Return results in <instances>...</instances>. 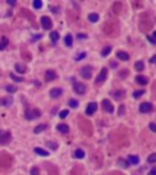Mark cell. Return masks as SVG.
<instances>
[{"instance_id":"obj_1","label":"cell","mask_w":156,"mask_h":175,"mask_svg":"<svg viewBox=\"0 0 156 175\" xmlns=\"http://www.w3.org/2000/svg\"><path fill=\"white\" fill-rule=\"evenodd\" d=\"M102 31L105 33L106 35L108 37H116L120 32V29H118V23L116 21H112V19H108L106 21L104 24H102Z\"/></svg>"},{"instance_id":"obj_2","label":"cell","mask_w":156,"mask_h":175,"mask_svg":"<svg viewBox=\"0 0 156 175\" xmlns=\"http://www.w3.org/2000/svg\"><path fill=\"white\" fill-rule=\"evenodd\" d=\"M153 28V21L148 13H141L139 17V29L140 32L146 33Z\"/></svg>"},{"instance_id":"obj_3","label":"cell","mask_w":156,"mask_h":175,"mask_svg":"<svg viewBox=\"0 0 156 175\" xmlns=\"http://www.w3.org/2000/svg\"><path fill=\"white\" fill-rule=\"evenodd\" d=\"M78 124H79L81 130L86 134V135L89 136V135H92V134H93V125H92V123H90L88 119L81 117L79 119H78Z\"/></svg>"},{"instance_id":"obj_4","label":"cell","mask_w":156,"mask_h":175,"mask_svg":"<svg viewBox=\"0 0 156 175\" xmlns=\"http://www.w3.org/2000/svg\"><path fill=\"white\" fill-rule=\"evenodd\" d=\"M12 164V158L7 153H0V167L4 169H7Z\"/></svg>"},{"instance_id":"obj_5","label":"cell","mask_w":156,"mask_h":175,"mask_svg":"<svg viewBox=\"0 0 156 175\" xmlns=\"http://www.w3.org/2000/svg\"><path fill=\"white\" fill-rule=\"evenodd\" d=\"M41 114V112L39 111L38 108H27L25 112V117L28 119V121H32V119H35V118H39Z\"/></svg>"},{"instance_id":"obj_6","label":"cell","mask_w":156,"mask_h":175,"mask_svg":"<svg viewBox=\"0 0 156 175\" xmlns=\"http://www.w3.org/2000/svg\"><path fill=\"white\" fill-rule=\"evenodd\" d=\"M10 141H11V134L9 131L0 130V143L5 145V143H9Z\"/></svg>"},{"instance_id":"obj_7","label":"cell","mask_w":156,"mask_h":175,"mask_svg":"<svg viewBox=\"0 0 156 175\" xmlns=\"http://www.w3.org/2000/svg\"><path fill=\"white\" fill-rule=\"evenodd\" d=\"M81 76L84 78V79H90L92 78V67L90 66H86L81 69Z\"/></svg>"},{"instance_id":"obj_8","label":"cell","mask_w":156,"mask_h":175,"mask_svg":"<svg viewBox=\"0 0 156 175\" xmlns=\"http://www.w3.org/2000/svg\"><path fill=\"white\" fill-rule=\"evenodd\" d=\"M73 89L74 91L77 92V94H79V95H82V94H84L87 90V86L84 85L83 83H79V82H76L73 85Z\"/></svg>"},{"instance_id":"obj_9","label":"cell","mask_w":156,"mask_h":175,"mask_svg":"<svg viewBox=\"0 0 156 175\" xmlns=\"http://www.w3.org/2000/svg\"><path fill=\"white\" fill-rule=\"evenodd\" d=\"M40 22H41V26H43V28L44 29H51V27H53V22H51V19L49 18L48 16L41 17Z\"/></svg>"},{"instance_id":"obj_10","label":"cell","mask_w":156,"mask_h":175,"mask_svg":"<svg viewBox=\"0 0 156 175\" xmlns=\"http://www.w3.org/2000/svg\"><path fill=\"white\" fill-rule=\"evenodd\" d=\"M106 77H107V69H106V68H102V69L100 71V73H99V76L96 77L95 82H96L98 84L102 83V82H105Z\"/></svg>"},{"instance_id":"obj_11","label":"cell","mask_w":156,"mask_h":175,"mask_svg":"<svg viewBox=\"0 0 156 175\" xmlns=\"http://www.w3.org/2000/svg\"><path fill=\"white\" fill-rule=\"evenodd\" d=\"M139 111L141 113H148V112L153 111V105L150 102H143L141 105L139 106Z\"/></svg>"},{"instance_id":"obj_12","label":"cell","mask_w":156,"mask_h":175,"mask_svg":"<svg viewBox=\"0 0 156 175\" xmlns=\"http://www.w3.org/2000/svg\"><path fill=\"white\" fill-rule=\"evenodd\" d=\"M101 103H102V107H104V109H105L106 112H108V113H112V112H114V105L110 102V100H107V99L102 100Z\"/></svg>"},{"instance_id":"obj_13","label":"cell","mask_w":156,"mask_h":175,"mask_svg":"<svg viewBox=\"0 0 156 175\" xmlns=\"http://www.w3.org/2000/svg\"><path fill=\"white\" fill-rule=\"evenodd\" d=\"M112 11H114V13H116V15H121L122 11H123V5H122V3H120V1L114 3V5H112Z\"/></svg>"},{"instance_id":"obj_14","label":"cell","mask_w":156,"mask_h":175,"mask_svg":"<svg viewBox=\"0 0 156 175\" xmlns=\"http://www.w3.org/2000/svg\"><path fill=\"white\" fill-rule=\"evenodd\" d=\"M96 108H98V103L96 102H90L89 105H88V107H87V116H92L93 113H95Z\"/></svg>"},{"instance_id":"obj_15","label":"cell","mask_w":156,"mask_h":175,"mask_svg":"<svg viewBox=\"0 0 156 175\" xmlns=\"http://www.w3.org/2000/svg\"><path fill=\"white\" fill-rule=\"evenodd\" d=\"M62 89L61 88H54V89L50 90V96L51 97H54V99H58V97H60L61 95H62Z\"/></svg>"},{"instance_id":"obj_16","label":"cell","mask_w":156,"mask_h":175,"mask_svg":"<svg viewBox=\"0 0 156 175\" xmlns=\"http://www.w3.org/2000/svg\"><path fill=\"white\" fill-rule=\"evenodd\" d=\"M71 175H86V172H84L83 167L76 166L73 169H72V172H71Z\"/></svg>"},{"instance_id":"obj_17","label":"cell","mask_w":156,"mask_h":175,"mask_svg":"<svg viewBox=\"0 0 156 175\" xmlns=\"http://www.w3.org/2000/svg\"><path fill=\"white\" fill-rule=\"evenodd\" d=\"M111 95L116 100H120V99H123V96L126 95V91L124 90H114V91H111Z\"/></svg>"},{"instance_id":"obj_18","label":"cell","mask_w":156,"mask_h":175,"mask_svg":"<svg viewBox=\"0 0 156 175\" xmlns=\"http://www.w3.org/2000/svg\"><path fill=\"white\" fill-rule=\"evenodd\" d=\"M92 162H94V164L96 166V168H99L102 163V157L100 156L99 153H96V154H94V156L92 157Z\"/></svg>"},{"instance_id":"obj_19","label":"cell","mask_w":156,"mask_h":175,"mask_svg":"<svg viewBox=\"0 0 156 175\" xmlns=\"http://www.w3.org/2000/svg\"><path fill=\"white\" fill-rule=\"evenodd\" d=\"M45 79L48 80V82H51V80L56 79V73H55L54 71L48 69L46 72H45Z\"/></svg>"},{"instance_id":"obj_20","label":"cell","mask_w":156,"mask_h":175,"mask_svg":"<svg viewBox=\"0 0 156 175\" xmlns=\"http://www.w3.org/2000/svg\"><path fill=\"white\" fill-rule=\"evenodd\" d=\"M117 166H120L121 168H123V169H127L128 167H129V163H128L126 159H123V158H118L117 159Z\"/></svg>"},{"instance_id":"obj_21","label":"cell","mask_w":156,"mask_h":175,"mask_svg":"<svg viewBox=\"0 0 156 175\" xmlns=\"http://www.w3.org/2000/svg\"><path fill=\"white\" fill-rule=\"evenodd\" d=\"M117 57L122 61H128L129 60V55L127 52H124V51H118L117 52Z\"/></svg>"},{"instance_id":"obj_22","label":"cell","mask_w":156,"mask_h":175,"mask_svg":"<svg viewBox=\"0 0 156 175\" xmlns=\"http://www.w3.org/2000/svg\"><path fill=\"white\" fill-rule=\"evenodd\" d=\"M135 80H137L139 84H141V85H146L148 84V78L144 76H137L135 77Z\"/></svg>"},{"instance_id":"obj_23","label":"cell","mask_w":156,"mask_h":175,"mask_svg":"<svg viewBox=\"0 0 156 175\" xmlns=\"http://www.w3.org/2000/svg\"><path fill=\"white\" fill-rule=\"evenodd\" d=\"M73 156L76 157L77 159H82V158H84V151L83 150H81V148H77L76 151H74V153H73Z\"/></svg>"},{"instance_id":"obj_24","label":"cell","mask_w":156,"mask_h":175,"mask_svg":"<svg viewBox=\"0 0 156 175\" xmlns=\"http://www.w3.org/2000/svg\"><path fill=\"white\" fill-rule=\"evenodd\" d=\"M58 130L61 131V133H64V134H67L68 131H70V128H68L67 124H59L58 125Z\"/></svg>"},{"instance_id":"obj_25","label":"cell","mask_w":156,"mask_h":175,"mask_svg":"<svg viewBox=\"0 0 156 175\" xmlns=\"http://www.w3.org/2000/svg\"><path fill=\"white\" fill-rule=\"evenodd\" d=\"M128 163L129 164H138L139 163V157L138 156H128Z\"/></svg>"},{"instance_id":"obj_26","label":"cell","mask_w":156,"mask_h":175,"mask_svg":"<svg viewBox=\"0 0 156 175\" xmlns=\"http://www.w3.org/2000/svg\"><path fill=\"white\" fill-rule=\"evenodd\" d=\"M15 68H16V71L18 72V73H25L26 71H27L26 66H25V64H22V63H16V64H15Z\"/></svg>"},{"instance_id":"obj_27","label":"cell","mask_w":156,"mask_h":175,"mask_svg":"<svg viewBox=\"0 0 156 175\" xmlns=\"http://www.w3.org/2000/svg\"><path fill=\"white\" fill-rule=\"evenodd\" d=\"M34 152L38 153V154H40V156H44V157L49 156V152H48V151L43 150V148H39V147H35V148H34Z\"/></svg>"},{"instance_id":"obj_28","label":"cell","mask_w":156,"mask_h":175,"mask_svg":"<svg viewBox=\"0 0 156 175\" xmlns=\"http://www.w3.org/2000/svg\"><path fill=\"white\" fill-rule=\"evenodd\" d=\"M45 129H46V125H45V124H39L38 127L34 128V133L39 134V133H41V131H44Z\"/></svg>"},{"instance_id":"obj_29","label":"cell","mask_w":156,"mask_h":175,"mask_svg":"<svg viewBox=\"0 0 156 175\" xmlns=\"http://www.w3.org/2000/svg\"><path fill=\"white\" fill-rule=\"evenodd\" d=\"M134 68H135V69L137 71H143L144 69V62L143 61H137V62H135V64H134Z\"/></svg>"},{"instance_id":"obj_30","label":"cell","mask_w":156,"mask_h":175,"mask_svg":"<svg viewBox=\"0 0 156 175\" xmlns=\"http://www.w3.org/2000/svg\"><path fill=\"white\" fill-rule=\"evenodd\" d=\"M7 44H9V39L7 38H1V42H0V51L4 50Z\"/></svg>"},{"instance_id":"obj_31","label":"cell","mask_w":156,"mask_h":175,"mask_svg":"<svg viewBox=\"0 0 156 175\" xmlns=\"http://www.w3.org/2000/svg\"><path fill=\"white\" fill-rule=\"evenodd\" d=\"M88 19H89L90 22H98L99 15H98V13H90L89 16H88Z\"/></svg>"},{"instance_id":"obj_32","label":"cell","mask_w":156,"mask_h":175,"mask_svg":"<svg viewBox=\"0 0 156 175\" xmlns=\"http://www.w3.org/2000/svg\"><path fill=\"white\" fill-rule=\"evenodd\" d=\"M59 38H60V35H59L58 32H51L50 33V39L53 40V42H58Z\"/></svg>"},{"instance_id":"obj_33","label":"cell","mask_w":156,"mask_h":175,"mask_svg":"<svg viewBox=\"0 0 156 175\" xmlns=\"http://www.w3.org/2000/svg\"><path fill=\"white\" fill-rule=\"evenodd\" d=\"M65 44H66L67 46H71V45H72V35L71 34H67L66 37H65Z\"/></svg>"},{"instance_id":"obj_34","label":"cell","mask_w":156,"mask_h":175,"mask_svg":"<svg viewBox=\"0 0 156 175\" xmlns=\"http://www.w3.org/2000/svg\"><path fill=\"white\" fill-rule=\"evenodd\" d=\"M111 50H112L111 46H106V48L101 51V56H104V57H105V56H107V55L111 52Z\"/></svg>"},{"instance_id":"obj_35","label":"cell","mask_w":156,"mask_h":175,"mask_svg":"<svg viewBox=\"0 0 156 175\" xmlns=\"http://www.w3.org/2000/svg\"><path fill=\"white\" fill-rule=\"evenodd\" d=\"M68 106H70V107H72V108H77V107H78V101H77V100H70V101H68Z\"/></svg>"},{"instance_id":"obj_36","label":"cell","mask_w":156,"mask_h":175,"mask_svg":"<svg viewBox=\"0 0 156 175\" xmlns=\"http://www.w3.org/2000/svg\"><path fill=\"white\" fill-rule=\"evenodd\" d=\"M46 146H48L49 148H51V150H56V148H58V143L53 142V141H48V142H46Z\"/></svg>"},{"instance_id":"obj_37","label":"cell","mask_w":156,"mask_h":175,"mask_svg":"<svg viewBox=\"0 0 156 175\" xmlns=\"http://www.w3.org/2000/svg\"><path fill=\"white\" fill-rule=\"evenodd\" d=\"M41 6H43V3L40 0H34L33 1V7L34 9H41Z\"/></svg>"},{"instance_id":"obj_38","label":"cell","mask_w":156,"mask_h":175,"mask_svg":"<svg viewBox=\"0 0 156 175\" xmlns=\"http://www.w3.org/2000/svg\"><path fill=\"white\" fill-rule=\"evenodd\" d=\"M11 103H12V99H11V97H6V99H4V100H3V105L5 106V107L10 106Z\"/></svg>"},{"instance_id":"obj_39","label":"cell","mask_w":156,"mask_h":175,"mask_svg":"<svg viewBox=\"0 0 156 175\" xmlns=\"http://www.w3.org/2000/svg\"><path fill=\"white\" fill-rule=\"evenodd\" d=\"M6 91H9V92H16L17 91V88L16 86H13V85H6Z\"/></svg>"},{"instance_id":"obj_40","label":"cell","mask_w":156,"mask_h":175,"mask_svg":"<svg viewBox=\"0 0 156 175\" xmlns=\"http://www.w3.org/2000/svg\"><path fill=\"white\" fill-rule=\"evenodd\" d=\"M148 162L149 163H156V153H153L148 157Z\"/></svg>"},{"instance_id":"obj_41","label":"cell","mask_w":156,"mask_h":175,"mask_svg":"<svg viewBox=\"0 0 156 175\" xmlns=\"http://www.w3.org/2000/svg\"><path fill=\"white\" fill-rule=\"evenodd\" d=\"M141 95H144V90H138V91H135L133 94V97L134 99H139Z\"/></svg>"},{"instance_id":"obj_42","label":"cell","mask_w":156,"mask_h":175,"mask_svg":"<svg viewBox=\"0 0 156 175\" xmlns=\"http://www.w3.org/2000/svg\"><path fill=\"white\" fill-rule=\"evenodd\" d=\"M86 56H87L86 52H81V54H78L76 57H74V60H76V61H81V60H83V58L86 57Z\"/></svg>"},{"instance_id":"obj_43","label":"cell","mask_w":156,"mask_h":175,"mask_svg":"<svg viewBox=\"0 0 156 175\" xmlns=\"http://www.w3.org/2000/svg\"><path fill=\"white\" fill-rule=\"evenodd\" d=\"M67 116H68V109H64V111H61V112H60V114H59V117L64 119V118H66Z\"/></svg>"},{"instance_id":"obj_44","label":"cell","mask_w":156,"mask_h":175,"mask_svg":"<svg viewBox=\"0 0 156 175\" xmlns=\"http://www.w3.org/2000/svg\"><path fill=\"white\" fill-rule=\"evenodd\" d=\"M31 175H39V168L38 167H33L31 169Z\"/></svg>"},{"instance_id":"obj_45","label":"cell","mask_w":156,"mask_h":175,"mask_svg":"<svg viewBox=\"0 0 156 175\" xmlns=\"http://www.w3.org/2000/svg\"><path fill=\"white\" fill-rule=\"evenodd\" d=\"M128 73H129V72H128L127 69H123V71H121V72L118 73V76H120V77L122 78V79H123V78H126V77L128 76Z\"/></svg>"},{"instance_id":"obj_46","label":"cell","mask_w":156,"mask_h":175,"mask_svg":"<svg viewBox=\"0 0 156 175\" xmlns=\"http://www.w3.org/2000/svg\"><path fill=\"white\" fill-rule=\"evenodd\" d=\"M10 77H11V78H12V79L15 80V82H23V78H21V77H16L13 73L10 74Z\"/></svg>"},{"instance_id":"obj_47","label":"cell","mask_w":156,"mask_h":175,"mask_svg":"<svg viewBox=\"0 0 156 175\" xmlns=\"http://www.w3.org/2000/svg\"><path fill=\"white\" fill-rule=\"evenodd\" d=\"M149 128H150V130H153L154 133H156V124H155V123H150Z\"/></svg>"},{"instance_id":"obj_48","label":"cell","mask_w":156,"mask_h":175,"mask_svg":"<svg viewBox=\"0 0 156 175\" xmlns=\"http://www.w3.org/2000/svg\"><path fill=\"white\" fill-rule=\"evenodd\" d=\"M124 113V106H120V109H118V116H122Z\"/></svg>"},{"instance_id":"obj_49","label":"cell","mask_w":156,"mask_h":175,"mask_svg":"<svg viewBox=\"0 0 156 175\" xmlns=\"http://www.w3.org/2000/svg\"><path fill=\"white\" fill-rule=\"evenodd\" d=\"M41 38V34H37V35H34L32 38V42H37V40H39V39Z\"/></svg>"},{"instance_id":"obj_50","label":"cell","mask_w":156,"mask_h":175,"mask_svg":"<svg viewBox=\"0 0 156 175\" xmlns=\"http://www.w3.org/2000/svg\"><path fill=\"white\" fill-rule=\"evenodd\" d=\"M77 38H78V39H86L87 35H86V34H82V33H79V34L77 35Z\"/></svg>"},{"instance_id":"obj_51","label":"cell","mask_w":156,"mask_h":175,"mask_svg":"<svg viewBox=\"0 0 156 175\" xmlns=\"http://www.w3.org/2000/svg\"><path fill=\"white\" fill-rule=\"evenodd\" d=\"M150 63H156V55H154L153 57L150 58Z\"/></svg>"},{"instance_id":"obj_52","label":"cell","mask_w":156,"mask_h":175,"mask_svg":"<svg viewBox=\"0 0 156 175\" xmlns=\"http://www.w3.org/2000/svg\"><path fill=\"white\" fill-rule=\"evenodd\" d=\"M149 175H156V168H153L149 172Z\"/></svg>"},{"instance_id":"obj_53","label":"cell","mask_w":156,"mask_h":175,"mask_svg":"<svg viewBox=\"0 0 156 175\" xmlns=\"http://www.w3.org/2000/svg\"><path fill=\"white\" fill-rule=\"evenodd\" d=\"M148 39H149L150 43H153V44H156V40L154 38H151V37H148Z\"/></svg>"},{"instance_id":"obj_54","label":"cell","mask_w":156,"mask_h":175,"mask_svg":"<svg viewBox=\"0 0 156 175\" xmlns=\"http://www.w3.org/2000/svg\"><path fill=\"white\" fill-rule=\"evenodd\" d=\"M7 3H9L10 5H15V4H16V1H13V0H9Z\"/></svg>"},{"instance_id":"obj_55","label":"cell","mask_w":156,"mask_h":175,"mask_svg":"<svg viewBox=\"0 0 156 175\" xmlns=\"http://www.w3.org/2000/svg\"><path fill=\"white\" fill-rule=\"evenodd\" d=\"M153 38H154V39H155V40H156V31H155V32H154V34H153Z\"/></svg>"},{"instance_id":"obj_56","label":"cell","mask_w":156,"mask_h":175,"mask_svg":"<svg viewBox=\"0 0 156 175\" xmlns=\"http://www.w3.org/2000/svg\"><path fill=\"white\" fill-rule=\"evenodd\" d=\"M111 66H114V67H116V66H117V63H116V62H111Z\"/></svg>"},{"instance_id":"obj_57","label":"cell","mask_w":156,"mask_h":175,"mask_svg":"<svg viewBox=\"0 0 156 175\" xmlns=\"http://www.w3.org/2000/svg\"><path fill=\"white\" fill-rule=\"evenodd\" d=\"M3 105V100H0V106Z\"/></svg>"},{"instance_id":"obj_58","label":"cell","mask_w":156,"mask_h":175,"mask_svg":"<svg viewBox=\"0 0 156 175\" xmlns=\"http://www.w3.org/2000/svg\"><path fill=\"white\" fill-rule=\"evenodd\" d=\"M111 175H120V174H117V173H114V174H111Z\"/></svg>"},{"instance_id":"obj_59","label":"cell","mask_w":156,"mask_h":175,"mask_svg":"<svg viewBox=\"0 0 156 175\" xmlns=\"http://www.w3.org/2000/svg\"><path fill=\"white\" fill-rule=\"evenodd\" d=\"M134 175H138V174H134Z\"/></svg>"}]
</instances>
